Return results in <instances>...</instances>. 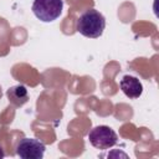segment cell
I'll return each mask as SVG.
<instances>
[{
  "mask_svg": "<svg viewBox=\"0 0 159 159\" xmlns=\"http://www.w3.org/2000/svg\"><path fill=\"white\" fill-rule=\"evenodd\" d=\"M106 29V17L96 9H88L80 15L76 24V30L82 36L88 39H98Z\"/></svg>",
  "mask_w": 159,
  "mask_h": 159,
  "instance_id": "6da1fadb",
  "label": "cell"
},
{
  "mask_svg": "<svg viewBox=\"0 0 159 159\" xmlns=\"http://www.w3.org/2000/svg\"><path fill=\"white\" fill-rule=\"evenodd\" d=\"M63 0H34L32 12L42 22H52L62 14Z\"/></svg>",
  "mask_w": 159,
  "mask_h": 159,
  "instance_id": "7a4b0ae2",
  "label": "cell"
},
{
  "mask_svg": "<svg viewBox=\"0 0 159 159\" xmlns=\"http://www.w3.org/2000/svg\"><path fill=\"white\" fill-rule=\"evenodd\" d=\"M89 143L97 149H109L118 142L117 133L108 125H97L88 133Z\"/></svg>",
  "mask_w": 159,
  "mask_h": 159,
  "instance_id": "3957f363",
  "label": "cell"
},
{
  "mask_svg": "<svg viewBox=\"0 0 159 159\" xmlns=\"http://www.w3.org/2000/svg\"><path fill=\"white\" fill-rule=\"evenodd\" d=\"M16 154L21 159H41L45 154V144L35 138H22L16 144Z\"/></svg>",
  "mask_w": 159,
  "mask_h": 159,
  "instance_id": "277c9868",
  "label": "cell"
},
{
  "mask_svg": "<svg viewBox=\"0 0 159 159\" xmlns=\"http://www.w3.org/2000/svg\"><path fill=\"white\" fill-rule=\"evenodd\" d=\"M119 87L122 92L130 99L139 98L143 93V84L134 76H129V75L123 76L122 80L119 81Z\"/></svg>",
  "mask_w": 159,
  "mask_h": 159,
  "instance_id": "5b68a950",
  "label": "cell"
},
{
  "mask_svg": "<svg viewBox=\"0 0 159 159\" xmlns=\"http://www.w3.org/2000/svg\"><path fill=\"white\" fill-rule=\"evenodd\" d=\"M9 102L15 107H21L29 101L27 88L24 84H16L7 89L6 92Z\"/></svg>",
  "mask_w": 159,
  "mask_h": 159,
  "instance_id": "8992f818",
  "label": "cell"
},
{
  "mask_svg": "<svg viewBox=\"0 0 159 159\" xmlns=\"http://www.w3.org/2000/svg\"><path fill=\"white\" fill-rule=\"evenodd\" d=\"M1 158H4V152H2V148L0 147V159Z\"/></svg>",
  "mask_w": 159,
  "mask_h": 159,
  "instance_id": "52a82bcc",
  "label": "cell"
}]
</instances>
